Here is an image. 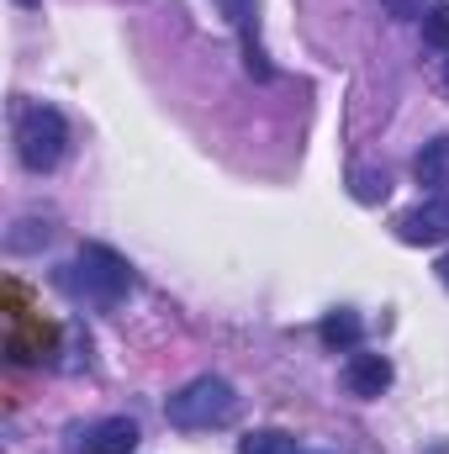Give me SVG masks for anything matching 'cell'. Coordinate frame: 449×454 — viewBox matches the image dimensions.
<instances>
[{
	"mask_svg": "<svg viewBox=\"0 0 449 454\" xmlns=\"http://www.w3.org/2000/svg\"><path fill=\"white\" fill-rule=\"evenodd\" d=\"M164 418L185 434H212V428H227L238 418V391L227 386L223 375H196L185 380L169 402H164Z\"/></svg>",
	"mask_w": 449,
	"mask_h": 454,
	"instance_id": "obj_1",
	"label": "cell"
},
{
	"mask_svg": "<svg viewBox=\"0 0 449 454\" xmlns=\"http://www.w3.org/2000/svg\"><path fill=\"white\" fill-rule=\"evenodd\" d=\"M69 291L75 296H85V301H96V307H112L122 301L127 291H132V264L106 248V243H85L80 254H75V264H69Z\"/></svg>",
	"mask_w": 449,
	"mask_h": 454,
	"instance_id": "obj_2",
	"label": "cell"
},
{
	"mask_svg": "<svg viewBox=\"0 0 449 454\" xmlns=\"http://www.w3.org/2000/svg\"><path fill=\"white\" fill-rule=\"evenodd\" d=\"M64 148H69V121H64V112H53V106L37 101V106H27V112L16 116V153H21V164L32 175L59 169Z\"/></svg>",
	"mask_w": 449,
	"mask_h": 454,
	"instance_id": "obj_3",
	"label": "cell"
},
{
	"mask_svg": "<svg viewBox=\"0 0 449 454\" xmlns=\"http://www.w3.org/2000/svg\"><path fill=\"white\" fill-rule=\"evenodd\" d=\"M397 238H402V243H413V248L445 243V238H449V196H429V201H418L413 212H402Z\"/></svg>",
	"mask_w": 449,
	"mask_h": 454,
	"instance_id": "obj_4",
	"label": "cell"
},
{
	"mask_svg": "<svg viewBox=\"0 0 449 454\" xmlns=\"http://www.w3.org/2000/svg\"><path fill=\"white\" fill-rule=\"evenodd\" d=\"M343 386H349V396H359V402L386 396V386H391V359H386V354L354 348V354L343 359Z\"/></svg>",
	"mask_w": 449,
	"mask_h": 454,
	"instance_id": "obj_5",
	"label": "cell"
},
{
	"mask_svg": "<svg viewBox=\"0 0 449 454\" xmlns=\"http://www.w3.org/2000/svg\"><path fill=\"white\" fill-rule=\"evenodd\" d=\"M132 450H138V423L132 418H101L80 444V454H132Z\"/></svg>",
	"mask_w": 449,
	"mask_h": 454,
	"instance_id": "obj_6",
	"label": "cell"
},
{
	"mask_svg": "<svg viewBox=\"0 0 449 454\" xmlns=\"http://www.w3.org/2000/svg\"><path fill=\"white\" fill-rule=\"evenodd\" d=\"M365 339V323H359V312H349V307H338L328 312L323 323H318V343L328 348V354H354Z\"/></svg>",
	"mask_w": 449,
	"mask_h": 454,
	"instance_id": "obj_7",
	"label": "cell"
},
{
	"mask_svg": "<svg viewBox=\"0 0 449 454\" xmlns=\"http://www.w3.org/2000/svg\"><path fill=\"white\" fill-rule=\"evenodd\" d=\"M413 180L429 185V191H445L449 185V137H429L413 159Z\"/></svg>",
	"mask_w": 449,
	"mask_h": 454,
	"instance_id": "obj_8",
	"label": "cell"
},
{
	"mask_svg": "<svg viewBox=\"0 0 449 454\" xmlns=\"http://www.w3.org/2000/svg\"><path fill=\"white\" fill-rule=\"evenodd\" d=\"M238 454H302V450L286 428H254V434L238 439Z\"/></svg>",
	"mask_w": 449,
	"mask_h": 454,
	"instance_id": "obj_9",
	"label": "cell"
},
{
	"mask_svg": "<svg viewBox=\"0 0 449 454\" xmlns=\"http://www.w3.org/2000/svg\"><path fill=\"white\" fill-rule=\"evenodd\" d=\"M349 191H354V201H365V207H370V201H386V196H391V175H386V169H354V175H349Z\"/></svg>",
	"mask_w": 449,
	"mask_h": 454,
	"instance_id": "obj_10",
	"label": "cell"
},
{
	"mask_svg": "<svg viewBox=\"0 0 449 454\" xmlns=\"http://www.w3.org/2000/svg\"><path fill=\"white\" fill-rule=\"evenodd\" d=\"M381 5H386L397 21H423V16L434 11V0H381Z\"/></svg>",
	"mask_w": 449,
	"mask_h": 454,
	"instance_id": "obj_11",
	"label": "cell"
},
{
	"mask_svg": "<svg viewBox=\"0 0 449 454\" xmlns=\"http://www.w3.org/2000/svg\"><path fill=\"white\" fill-rule=\"evenodd\" d=\"M423 37H429V43H439V48H449V11H445V5H434V11L423 16Z\"/></svg>",
	"mask_w": 449,
	"mask_h": 454,
	"instance_id": "obj_12",
	"label": "cell"
},
{
	"mask_svg": "<svg viewBox=\"0 0 449 454\" xmlns=\"http://www.w3.org/2000/svg\"><path fill=\"white\" fill-rule=\"evenodd\" d=\"M217 5H223V16L232 21V27H243V32H248V21H254V5H259V0H217Z\"/></svg>",
	"mask_w": 449,
	"mask_h": 454,
	"instance_id": "obj_13",
	"label": "cell"
},
{
	"mask_svg": "<svg viewBox=\"0 0 449 454\" xmlns=\"http://www.w3.org/2000/svg\"><path fill=\"white\" fill-rule=\"evenodd\" d=\"M32 243H48V223H32V232H11V248H32Z\"/></svg>",
	"mask_w": 449,
	"mask_h": 454,
	"instance_id": "obj_14",
	"label": "cell"
},
{
	"mask_svg": "<svg viewBox=\"0 0 449 454\" xmlns=\"http://www.w3.org/2000/svg\"><path fill=\"white\" fill-rule=\"evenodd\" d=\"M439 280H445V286H449V254H445V259H439Z\"/></svg>",
	"mask_w": 449,
	"mask_h": 454,
	"instance_id": "obj_15",
	"label": "cell"
},
{
	"mask_svg": "<svg viewBox=\"0 0 449 454\" xmlns=\"http://www.w3.org/2000/svg\"><path fill=\"white\" fill-rule=\"evenodd\" d=\"M16 5H27V11H32V5H37V0H16Z\"/></svg>",
	"mask_w": 449,
	"mask_h": 454,
	"instance_id": "obj_16",
	"label": "cell"
},
{
	"mask_svg": "<svg viewBox=\"0 0 449 454\" xmlns=\"http://www.w3.org/2000/svg\"><path fill=\"white\" fill-rule=\"evenodd\" d=\"M445 85H449V59H445Z\"/></svg>",
	"mask_w": 449,
	"mask_h": 454,
	"instance_id": "obj_17",
	"label": "cell"
}]
</instances>
